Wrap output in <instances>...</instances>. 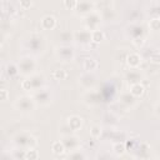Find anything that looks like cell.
<instances>
[{
  "instance_id": "obj_1",
  "label": "cell",
  "mask_w": 160,
  "mask_h": 160,
  "mask_svg": "<svg viewBox=\"0 0 160 160\" xmlns=\"http://www.w3.org/2000/svg\"><path fill=\"white\" fill-rule=\"evenodd\" d=\"M15 108L21 111H31L34 109V101L29 96H21L16 100Z\"/></svg>"
},
{
  "instance_id": "obj_2",
  "label": "cell",
  "mask_w": 160,
  "mask_h": 160,
  "mask_svg": "<svg viewBox=\"0 0 160 160\" xmlns=\"http://www.w3.org/2000/svg\"><path fill=\"white\" fill-rule=\"evenodd\" d=\"M35 69V62L31 58H24L21 59L20 64H19V71H21L22 74H29Z\"/></svg>"
},
{
  "instance_id": "obj_3",
  "label": "cell",
  "mask_w": 160,
  "mask_h": 160,
  "mask_svg": "<svg viewBox=\"0 0 160 160\" xmlns=\"http://www.w3.org/2000/svg\"><path fill=\"white\" fill-rule=\"evenodd\" d=\"M76 6H78V9H79V11H80L81 14H84V12H90L91 9H92V4L90 2V0H80Z\"/></svg>"
},
{
  "instance_id": "obj_4",
  "label": "cell",
  "mask_w": 160,
  "mask_h": 160,
  "mask_svg": "<svg viewBox=\"0 0 160 160\" xmlns=\"http://www.w3.org/2000/svg\"><path fill=\"white\" fill-rule=\"evenodd\" d=\"M41 24H42V26H44L45 29H52V28H55V25H56V20H55L54 16H45V18L41 20Z\"/></svg>"
},
{
  "instance_id": "obj_5",
  "label": "cell",
  "mask_w": 160,
  "mask_h": 160,
  "mask_svg": "<svg viewBox=\"0 0 160 160\" xmlns=\"http://www.w3.org/2000/svg\"><path fill=\"white\" fill-rule=\"evenodd\" d=\"M58 55H59V58H61L62 60H70V59L72 58V51H71V49H69V48H61V49H59Z\"/></svg>"
},
{
  "instance_id": "obj_6",
  "label": "cell",
  "mask_w": 160,
  "mask_h": 160,
  "mask_svg": "<svg viewBox=\"0 0 160 160\" xmlns=\"http://www.w3.org/2000/svg\"><path fill=\"white\" fill-rule=\"evenodd\" d=\"M130 92L134 95V96H140L142 92H144V86L140 85V82H135L131 85V90Z\"/></svg>"
},
{
  "instance_id": "obj_7",
  "label": "cell",
  "mask_w": 160,
  "mask_h": 160,
  "mask_svg": "<svg viewBox=\"0 0 160 160\" xmlns=\"http://www.w3.org/2000/svg\"><path fill=\"white\" fill-rule=\"evenodd\" d=\"M69 126H70V129H72V130L79 129V128L81 126V119L78 118V116H71V118L69 119Z\"/></svg>"
},
{
  "instance_id": "obj_8",
  "label": "cell",
  "mask_w": 160,
  "mask_h": 160,
  "mask_svg": "<svg viewBox=\"0 0 160 160\" xmlns=\"http://www.w3.org/2000/svg\"><path fill=\"white\" fill-rule=\"evenodd\" d=\"M128 62H129V65L130 66H138L139 65V62H140V58H139V55L138 54H130L129 56H128Z\"/></svg>"
},
{
  "instance_id": "obj_9",
  "label": "cell",
  "mask_w": 160,
  "mask_h": 160,
  "mask_svg": "<svg viewBox=\"0 0 160 160\" xmlns=\"http://www.w3.org/2000/svg\"><path fill=\"white\" fill-rule=\"evenodd\" d=\"M98 66V62L94 60V59H86L85 60V62H84V68L86 69V70H94L95 68Z\"/></svg>"
},
{
  "instance_id": "obj_10",
  "label": "cell",
  "mask_w": 160,
  "mask_h": 160,
  "mask_svg": "<svg viewBox=\"0 0 160 160\" xmlns=\"http://www.w3.org/2000/svg\"><path fill=\"white\" fill-rule=\"evenodd\" d=\"M18 71H19V68H18L16 65H14V64H8V66H6V72H8L10 76L16 75Z\"/></svg>"
},
{
  "instance_id": "obj_11",
  "label": "cell",
  "mask_w": 160,
  "mask_h": 160,
  "mask_svg": "<svg viewBox=\"0 0 160 160\" xmlns=\"http://www.w3.org/2000/svg\"><path fill=\"white\" fill-rule=\"evenodd\" d=\"M52 151H54L55 154H60V152H62V151H64V146H62V144H60V141L54 142V144H52Z\"/></svg>"
},
{
  "instance_id": "obj_12",
  "label": "cell",
  "mask_w": 160,
  "mask_h": 160,
  "mask_svg": "<svg viewBox=\"0 0 160 160\" xmlns=\"http://www.w3.org/2000/svg\"><path fill=\"white\" fill-rule=\"evenodd\" d=\"M102 32L101 31H98V30H95V31H92V34H91V39L95 41V42H99L101 39H102Z\"/></svg>"
},
{
  "instance_id": "obj_13",
  "label": "cell",
  "mask_w": 160,
  "mask_h": 160,
  "mask_svg": "<svg viewBox=\"0 0 160 160\" xmlns=\"http://www.w3.org/2000/svg\"><path fill=\"white\" fill-rule=\"evenodd\" d=\"M150 28L152 30H160V19H152L150 21Z\"/></svg>"
},
{
  "instance_id": "obj_14",
  "label": "cell",
  "mask_w": 160,
  "mask_h": 160,
  "mask_svg": "<svg viewBox=\"0 0 160 160\" xmlns=\"http://www.w3.org/2000/svg\"><path fill=\"white\" fill-rule=\"evenodd\" d=\"M78 5V1L76 0H65V6L68 9H75Z\"/></svg>"
},
{
  "instance_id": "obj_15",
  "label": "cell",
  "mask_w": 160,
  "mask_h": 160,
  "mask_svg": "<svg viewBox=\"0 0 160 160\" xmlns=\"http://www.w3.org/2000/svg\"><path fill=\"white\" fill-rule=\"evenodd\" d=\"M30 5H31V0H21L20 1V6L22 9H28V8H30Z\"/></svg>"
},
{
  "instance_id": "obj_16",
  "label": "cell",
  "mask_w": 160,
  "mask_h": 160,
  "mask_svg": "<svg viewBox=\"0 0 160 160\" xmlns=\"http://www.w3.org/2000/svg\"><path fill=\"white\" fill-rule=\"evenodd\" d=\"M91 135L92 136H99L100 135V128L99 126H92V129H91Z\"/></svg>"
},
{
  "instance_id": "obj_17",
  "label": "cell",
  "mask_w": 160,
  "mask_h": 160,
  "mask_svg": "<svg viewBox=\"0 0 160 160\" xmlns=\"http://www.w3.org/2000/svg\"><path fill=\"white\" fill-rule=\"evenodd\" d=\"M114 149H115V152H116V154H122V152H124V146H122V145H119V144H118V145L114 146Z\"/></svg>"
},
{
  "instance_id": "obj_18",
  "label": "cell",
  "mask_w": 160,
  "mask_h": 160,
  "mask_svg": "<svg viewBox=\"0 0 160 160\" xmlns=\"http://www.w3.org/2000/svg\"><path fill=\"white\" fill-rule=\"evenodd\" d=\"M36 156H38V154H36V151L34 149H30L28 151V154H26V158H36Z\"/></svg>"
},
{
  "instance_id": "obj_19",
  "label": "cell",
  "mask_w": 160,
  "mask_h": 160,
  "mask_svg": "<svg viewBox=\"0 0 160 160\" xmlns=\"http://www.w3.org/2000/svg\"><path fill=\"white\" fill-rule=\"evenodd\" d=\"M8 99V90L6 89H1V100L5 101Z\"/></svg>"
},
{
  "instance_id": "obj_20",
  "label": "cell",
  "mask_w": 160,
  "mask_h": 160,
  "mask_svg": "<svg viewBox=\"0 0 160 160\" xmlns=\"http://www.w3.org/2000/svg\"><path fill=\"white\" fill-rule=\"evenodd\" d=\"M54 75H55V76H59L60 79H62V78H65V75H66V74H65L64 71H59V70H58V71H55V72H54Z\"/></svg>"
},
{
  "instance_id": "obj_21",
  "label": "cell",
  "mask_w": 160,
  "mask_h": 160,
  "mask_svg": "<svg viewBox=\"0 0 160 160\" xmlns=\"http://www.w3.org/2000/svg\"><path fill=\"white\" fill-rule=\"evenodd\" d=\"M155 114L158 118H160V102L156 104V106H155Z\"/></svg>"
},
{
  "instance_id": "obj_22",
  "label": "cell",
  "mask_w": 160,
  "mask_h": 160,
  "mask_svg": "<svg viewBox=\"0 0 160 160\" xmlns=\"http://www.w3.org/2000/svg\"><path fill=\"white\" fill-rule=\"evenodd\" d=\"M159 94H160V91H159Z\"/></svg>"
}]
</instances>
